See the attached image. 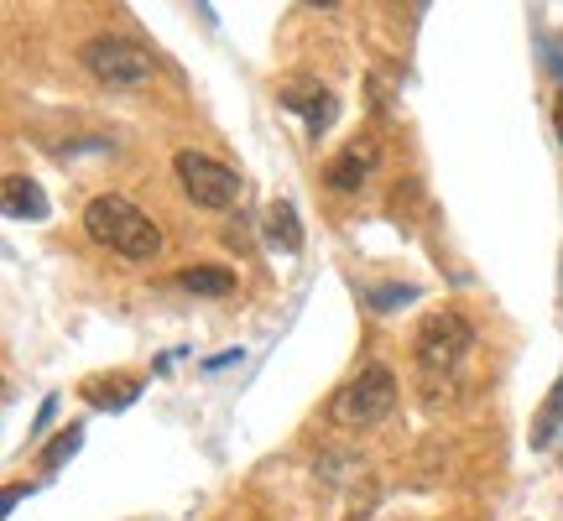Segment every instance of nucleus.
Masks as SVG:
<instances>
[{
  "label": "nucleus",
  "instance_id": "f257e3e1",
  "mask_svg": "<svg viewBox=\"0 0 563 521\" xmlns=\"http://www.w3.org/2000/svg\"><path fill=\"white\" fill-rule=\"evenodd\" d=\"M84 235L125 260H157L162 251V230L121 193H95L84 203Z\"/></svg>",
  "mask_w": 563,
  "mask_h": 521
},
{
  "label": "nucleus",
  "instance_id": "f03ea898",
  "mask_svg": "<svg viewBox=\"0 0 563 521\" xmlns=\"http://www.w3.org/2000/svg\"><path fill=\"white\" fill-rule=\"evenodd\" d=\"M470 350H475V323L454 313V308H439V313H428L418 323V334H412V361H418V376L428 386H443L464 361H470Z\"/></svg>",
  "mask_w": 563,
  "mask_h": 521
},
{
  "label": "nucleus",
  "instance_id": "7ed1b4c3",
  "mask_svg": "<svg viewBox=\"0 0 563 521\" xmlns=\"http://www.w3.org/2000/svg\"><path fill=\"white\" fill-rule=\"evenodd\" d=\"M391 407H397V376L386 365H365L361 376H350L329 397V422L334 428H376Z\"/></svg>",
  "mask_w": 563,
  "mask_h": 521
},
{
  "label": "nucleus",
  "instance_id": "20e7f679",
  "mask_svg": "<svg viewBox=\"0 0 563 521\" xmlns=\"http://www.w3.org/2000/svg\"><path fill=\"white\" fill-rule=\"evenodd\" d=\"M79 68L95 84H104V89H141L157 74L152 53L131 37H89L79 47Z\"/></svg>",
  "mask_w": 563,
  "mask_h": 521
},
{
  "label": "nucleus",
  "instance_id": "39448f33",
  "mask_svg": "<svg viewBox=\"0 0 563 521\" xmlns=\"http://www.w3.org/2000/svg\"><path fill=\"white\" fill-rule=\"evenodd\" d=\"M173 173H178L183 193L199 203V209H230V203H241V173L235 167H224V162L203 157L194 146H183L178 157H173Z\"/></svg>",
  "mask_w": 563,
  "mask_h": 521
},
{
  "label": "nucleus",
  "instance_id": "423d86ee",
  "mask_svg": "<svg viewBox=\"0 0 563 521\" xmlns=\"http://www.w3.org/2000/svg\"><path fill=\"white\" fill-rule=\"evenodd\" d=\"M376 162H382V146L371 136H355L340 157L323 162V182H329L334 193H355V188H365V178L376 173Z\"/></svg>",
  "mask_w": 563,
  "mask_h": 521
},
{
  "label": "nucleus",
  "instance_id": "0eeeda50",
  "mask_svg": "<svg viewBox=\"0 0 563 521\" xmlns=\"http://www.w3.org/2000/svg\"><path fill=\"white\" fill-rule=\"evenodd\" d=\"M282 110L302 115V125H308L313 141L334 125V95H329L323 84H287V89H282Z\"/></svg>",
  "mask_w": 563,
  "mask_h": 521
},
{
  "label": "nucleus",
  "instance_id": "6e6552de",
  "mask_svg": "<svg viewBox=\"0 0 563 521\" xmlns=\"http://www.w3.org/2000/svg\"><path fill=\"white\" fill-rule=\"evenodd\" d=\"M262 235L272 251H282V256H298L302 251V224H298V209L287 199H277L272 209H266V224H262Z\"/></svg>",
  "mask_w": 563,
  "mask_h": 521
},
{
  "label": "nucleus",
  "instance_id": "1a4fd4ad",
  "mask_svg": "<svg viewBox=\"0 0 563 521\" xmlns=\"http://www.w3.org/2000/svg\"><path fill=\"white\" fill-rule=\"evenodd\" d=\"M5 214H11V220H42V214H47V199H42L37 182L11 173V178H5Z\"/></svg>",
  "mask_w": 563,
  "mask_h": 521
},
{
  "label": "nucleus",
  "instance_id": "9d476101",
  "mask_svg": "<svg viewBox=\"0 0 563 521\" xmlns=\"http://www.w3.org/2000/svg\"><path fill=\"white\" fill-rule=\"evenodd\" d=\"M178 281L188 287V292H203V298H224V292H235V271H230V266H188Z\"/></svg>",
  "mask_w": 563,
  "mask_h": 521
},
{
  "label": "nucleus",
  "instance_id": "9b49d317",
  "mask_svg": "<svg viewBox=\"0 0 563 521\" xmlns=\"http://www.w3.org/2000/svg\"><path fill=\"white\" fill-rule=\"evenodd\" d=\"M136 391H141L136 376H110V381H104V376H95V381H84V397L95 401V407H125Z\"/></svg>",
  "mask_w": 563,
  "mask_h": 521
},
{
  "label": "nucleus",
  "instance_id": "f8f14e48",
  "mask_svg": "<svg viewBox=\"0 0 563 521\" xmlns=\"http://www.w3.org/2000/svg\"><path fill=\"white\" fill-rule=\"evenodd\" d=\"M559 422H563V381H553L543 412H538V422H532V448H548V443L559 439Z\"/></svg>",
  "mask_w": 563,
  "mask_h": 521
},
{
  "label": "nucleus",
  "instance_id": "ddd939ff",
  "mask_svg": "<svg viewBox=\"0 0 563 521\" xmlns=\"http://www.w3.org/2000/svg\"><path fill=\"white\" fill-rule=\"evenodd\" d=\"M79 443H84V422H68L58 439L42 448V469H58L63 459H74V454H79Z\"/></svg>",
  "mask_w": 563,
  "mask_h": 521
},
{
  "label": "nucleus",
  "instance_id": "4468645a",
  "mask_svg": "<svg viewBox=\"0 0 563 521\" xmlns=\"http://www.w3.org/2000/svg\"><path fill=\"white\" fill-rule=\"evenodd\" d=\"M553 131H559V141H563V89H559V100H553Z\"/></svg>",
  "mask_w": 563,
  "mask_h": 521
}]
</instances>
